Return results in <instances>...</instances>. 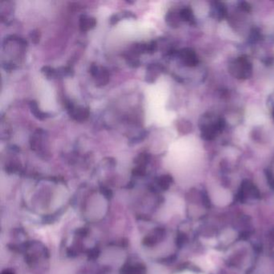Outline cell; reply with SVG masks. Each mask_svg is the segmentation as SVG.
Here are the masks:
<instances>
[{"mask_svg": "<svg viewBox=\"0 0 274 274\" xmlns=\"http://www.w3.org/2000/svg\"><path fill=\"white\" fill-rule=\"evenodd\" d=\"M199 126L201 138L206 141H212L224 130L226 122L224 118H217L212 113H207L201 117Z\"/></svg>", "mask_w": 274, "mask_h": 274, "instance_id": "cell-1", "label": "cell"}, {"mask_svg": "<svg viewBox=\"0 0 274 274\" xmlns=\"http://www.w3.org/2000/svg\"><path fill=\"white\" fill-rule=\"evenodd\" d=\"M230 74L239 80H246L253 75V64L247 56H239L228 65Z\"/></svg>", "mask_w": 274, "mask_h": 274, "instance_id": "cell-2", "label": "cell"}, {"mask_svg": "<svg viewBox=\"0 0 274 274\" xmlns=\"http://www.w3.org/2000/svg\"><path fill=\"white\" fill-rule=\"evenodd\" d=\"M166 231L164 228H156L150 232L148 235H146L143 239V245L147 248L155 247L165 237Z\"/></svg>", "mask_w": 274, "mask_h": 274, "instance_id": "cell-3", "label": "cell"}, {"mask_svg": "<svg viewBox=\"0 0 274 274\" xmlns=\"http://www.w3.org/2000/svg\"><path fill=\"white\" fill-rule=\"evenodd\" d=\"M176 54L180 57L184 65L187 67H195L199 64V58L193 49L186 48V49L178 51Z\"/></svg>", "mask_w": 274, "mask_h": 274, "instance_id": "cell-4", "label": "cell"}, {"mask_svg": "<svg viewBox=\"0 0 274 274\" xmlns=\"http://www.w3.org/2000/svg\"><path fill=\"white\" fill-rule=\"evenodd\" d=\"M66 108L68 110V114L72 118L78 122H84L89 116V109L88 107H75L74 103L68 101L66 104Z\"/></svg>", "mask_w": 274, "mask_h": 274, "instance_id": "cell-5", "label": "cell"}, {"mask_svg": "<svg viewBox=\"0 0 274 274\" xmlns=\"http://www.w3.org/2000/svg\"><path fill=\"white\" fill-rule=\"evenodd\" d=\"M120 274H147V268L143 263L128 262L122 267Z\"/></svg>", "mask_w": 274, "mask_h": 274, "instance_id": "cell-6", "label": "cell"}, {"mask_svg": "<svg viewBox=\"0 0 274 274\" xmlns=\"http://www.w3.org/2000/svg\"><path fill=\"white\" fill-rule=\"evenodd\" d=\"M163 70V67L159 64H149L147 68L146 81L148 83H154Z\"/></svg>", "mask_w": 274, "mask_h": 274, "instance_id": "cell-7", "label": "cell"}, {"mask_svg": "<svg viewBox=\"0 0 274 274\" xmlns=\"http://www.w3.org/2000/svg\"><path fill=\"white\" fill-rule=\"evenodd\" d=\"M80 29L81 31H87L97 25V20L93 17H88L86 15H81L79 19Z\"/></svg>", "mask_w": 274, "mask_h": 274, "instance_id": "cell-8", "label": "cell"}, {"mask_svg": "<svg viewBox=\"0 0 274 274\" xmlns=\"http://www.w3.org/2000/svg\"><path fill=\"white\" fill-rule=\"evenodd\" d=\"M181 21L180 12H177L176 10H170L166 13V22L170 27L176 28L180 25Z\"/></svg>", "mask_w": 274, "mask_h": 274, "instance_id": "cell-9", "label": "cell"}, {"mask_svg": "<svg viewBox=\"0 0 274 274\" xmlns=\"http://www.w3.org/2000/svg\"><path fill=\"white\" fill-rule=\"evenodd\" d=\"M227 8L225 5L223 3L216 2L214 3L213 6V14L215 15V17L218 20H223L227 17Z\"/></svg>", "mask_w": 274, "mask_h": 274, "instance_id": "cell-10", "label": "cell"}, {"mask_svg": "<svg viewBox=\"0 0 274 274\" xmlns=\"http://www.w3.org/2000/svg\"><path fill=\"white\" fill-rule=\"evenodd\" d=\"M110 81V74L108 70L105 67H100L98 75L96 77V85L97 87H101L108 84Z\"/></svg>", "mask_w": 274, "mask_h": 274, "instance_id": "cell-11", "label": "cell"}, {"mask_svg": "<svg viewBox=\"0 0 274 274\" xmlns=\"http://www.w3.org/2000/svg\"><path fill=\"white\" fill-rule=\"evenodd\" d=\"M29 107L30 109H31V114H32L33 115H34V117H35L36 118H37V119L41 120V121H42V120H45L47 118H49V114L41 111L36 100H31L29 102Z\"/></svg>", "mask_w": 274, "mask_h": 274, "instance_id": "cell-12", "label": "cell"}, {"mask_svg": "<svg viewBox=\"0 0 274 274\" xmlns=\"http://www.w3.org/2000/svg\"><path fill=\"white\" fill-rule=\"evenodd\" d=\"M176 127H177L178 131L182 134H187L191 133L192 130V125L191 122L186 119L178 120L176 122Z\"/></svg>", "mask_w": 274, "mask_h": 274, "instance_id": "cell-13", "label": "cell"}, {"mask_svg": "<svg viewBox=\"0 0 274 274\" xmlns=\"http://www.w3.org/2000/svg\"><path fill=\"white\" fill-rule=\"evenodd\" d=\"M180 15L182 21L187 22V23H189L190 24H192V25L195 24V16H194L193 12H192L191 8H183L180 11Z\"/></svg>", "mask_w": 274, "mask_h": 274, "instance_id": "cell-14", "label": "cell"}, {"mask_svg": "<svg viewBox=\"0 0 274 274\" xmlns=\"http://www.w3.org/2000/svg\"><path fill=\"white\" fill-rule=\"evenodd\" d=\"M173 183V179L170 175H163L157 180V185L160 189L166 191Z\"/></svg>", "mask_w": 274, "mask_h": 274, "instance_id": "cell-15", "label": "cell"}, {"mask_svg": "<svg viewBox=\"0 0 274 274\" xmlns=\"http://www.w3.org/2000/svg\"><path fill=\"white\" fill-rule=\"evenodd\" d=\"M151 154L148 153H141L139 154L135 158L133 162L135 163L136 166H147V163H149L151 160Z\"/></svg>", "mask_w": 274, "mask_h": 274, "instance_id": "cell-16", "label": "cell"}, {"mask_svg": "<svg viewBox=\"0 0 274 274\" xmlns=\"http://www.w3.org/2000/svg\"><path fill=\"white\" fill-rule=\"evenodd\" d=\"M41 73L46 77L48 79H52V78H56L57 77V70H54L50 66H44L41 68Z\"/></svg>", "mask_w": 274, "mask_h": 274, "instance_id": "cell-17", "label": "cell"}, {"mask_svg": "<svg viewBox=\"0 0 274 274\" xmlns=\"http://www.w3.org/2000/svg\"><path fill=\"white\" fill-rule=\"evenodd\" d=\"M135 55L130 53L129 56H126V62H127L128 65L131 68H138L140 66V61L139 59L136 58Z\"/></svg>", "mask_w": 274, "mask_h": 274, "instance_id": "cell-18", "label": "cell"}, {"mask_svg": "<svg viewBox=\"0 0 274 274\" xmlns=\"http://www.w3.org/2000/svg\"><path fill=\"white\" fill-rule=\"evenodd\" d=\"M132 174L136 177L145 176L147 174V167L145 166H136L132 170Z\"/></svg>", "mask_w": 274, "mask_h": 274, "instance_id": "cell-19", "label": "cell"}, {"mask_svg": "<svg viewBox=\"0 0 274 274\" xmlns=\"http://www.w3.org/2000/svg\"><path fill=\"white\" fill-rule=\"evenodd\" d=\"M29 37L30 38H31V41H32L33 44H35V45L39 44L40 41H41V31L38 29L32 30V31L30 32Z\"/></svg>", "mask_w": 274, "mask_h": 274, "instance_id": "cell-20", "label": "cell"}, {"mask_svg": "<svg viewBox=\"0 0 274 274\" xmlns=\"http://www.w3.org/2000/svg\"><path fill=\"white\" fill-rule=\"evenodd\" d=\"M157 49H158V45L155 41H151L150 44H147V53L149 54H153L154 52H156Z\"/></svg>", "mask_w": 274, "mask_h": 274, "instance_id": "cell-21", "label": "cell"}, {"mask_svg": "<svg viewBox=\"0 0 274 274\" xmlns=\"http://www.w3.org/2000/svg\"><path fill=\"white\" fill-rule=\"evenodd\" d=\"M265 176L268 180V184L274 189V175L270 170H265Z\"/></svg>", "mask_w": 274, "mask_h": 274, "instance_id": "cell-22", "label": "cell"}, {"mask_svg": "<svg viewBox=\"0 0 274 274\" xmlns=\"http://www.w3.org/2000/svg\"><path fill=\"white\" fill-rule=\"evenodd\" d=\"M147 132H144V133H141L140 135L138 137L134 138V139H131L129 142V145H133V144H137V143H141L147 137Z\"/></svg>", "mask_w": 274, "mask_h": 274, "instance_id": "cell-23", "label": "cell"}, {"mask_svg": "<svg viewBox=\"0 0 274 274\" xmlns=\"http://www.w3.org/2000/svg\"><path fill=\"white\" fill-rule=\"evenodd\" d=\"M239 8L241 10L245 12H250L252 10L251 5L247 2H239Z\"/></svg>", "mask_w": 274, "mask_h": 274, "instance_id": "cell-24", "label": "cell"}, {"mask_svg": "<svg viewBox=\"0 0 274 274\" xmlns=\"http://www.w3.org/2000/svg\"><path fill=\"white\" fill-rule=\"evenodd\" d=\"M99 71H100V68L97 67V64H94V63L91 64L89 73H90L91 75L93 76V78H96L98 75Z\"/></svg>", "mask_w": 274, "mask_h": 274, "instance_id": "cell-25", "label": "cell"}, {"mask_svg": "<svg viewBox=\"0 0 274 274\" xmlns=\"http://www.w3.org/2000/svg\"><path fill=\"white\" fill-rule=\"evenodd\" d=\"M122 20V18L120 16V14H114L110 18V23L111 25H115L118 22Z\"/></svg>", "mask_w": 274, "mask_h": 274, "instance_id": "cell-26", "label": "cell"}, {"mask_svg": "<svg viewBox=\"0 0 274 274\" xmlns=\"http://www.w3.org/2000/svg\"><path fill=\"white\" fill-rule=\"evenodd\" d=\"M120 16H121V18H133V19L137 18L135 14L130 12V11H123L120 14Z\"/></svg>", "mask_w": 274, "mask_h": 274, "instance_id": "cell-27", "label": "cell"}, {"mask_svg": "<svg viewBox=\"0 0 274 274\" xmlns=\"http://www.w3.org/2000/svg\"><path fill=\"white\" fill-rule=\"evenodd\" d=\"M3 68L7 71H12V70H16V65L12 63H5V64H3Z\"/></svg>", "mask_w": 274, "mask_h": 274, "instance_id": "cell-28", "label": "cell"}, {"mask_svg": "<svg viewBox=\"0 0 274 274\" xmlns=\"http://www.w3.org/2000/svg\"><path fill=\"white\" fill-rule=\"evenodd\" d=\"M1 274H16V273H15V272H14V270H12V269H11V268H6V269H4V270L3 271L2 273Z\"/></svg>", "mask_w": 274, "mask_h": 274, "instance_id": "cell-29", "label": "cell"}, {"mask_svg": "<svg viewBox=\"0 0 274 274\" xmlns=\"http://www.w3.org/2000/svg\"><path fill=\"white\" fill-rule=\"evenodd\" d=\"M272 115H273V118H274V112H273V114H272Z\"/></svg>", "mask_w": 274, "mask_h": 274, "instance_id": "cell-30", "label": "cell"}]
</instances>
